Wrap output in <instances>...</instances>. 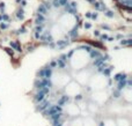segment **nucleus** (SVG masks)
<instances>
[{
	"instance_id": "nucleus-11",
	"label": "nucleus",
	"mask_w": 132,
	"mask_h": 126,
	"mask_svg": "<svg viewBox=\"0 0 132 126\" xmlns=\"http://www.w3.org/2000/svg\"><path fill=\"white\" fill-rule=\"evenodd\" d=\"M111 68H112V67H108V68L105 67V68H103L102 73L104 74L105 76H109V75H110V73H111Z\"/></svg>"
},
{
	"instance_id": "nucleus-9",
	"label": "nucleus",
	"mask_w": 132,
	"mask_h": 126,
	"mask_svg": "<svg viewBox=\"0 0 132 126\" xmlns=\"http://www.w3.org/2000/svg\"><path fill=\"white\" fill-rule=\"evenodd\" d=\"M11 48L13 49V50H16L18 52H21V51H22V50H21V48L19 46V44L18 43H14V42H11Z\"/></svg>"
},
{
	"instance_id": "nucleus-21",
	"label": "nucleus",
	"mask_w": 132,
	"mask_h": 126,
	"mask_svg": "<svg viewBox=\"0 0 132 126\" xmlns=\"http://www.w3.org/2000/svg\"><path fill=\"white\" fill-rule=\"evenodd\" d=\"M101 38H102V39H107L108 36H107V35H102V37H101Z\"/></svg>"
},
{
	"instance_id": "nucleus-13",
	"label": "nucleus",
	"mask_w": 132,
	"mask_h": 126,
	"mask_svg": "<svg viewBox=\"0 0 132 126\" xmlns=\"http://www.w3.org/2000/svg\"><path fill=\"white\" fill-rule=\"evenodd\" d=\"M112 95H114V97H115V98H119V97H121V90H118V89L114 90V93H112Z\"/></svg>"
},
{
	"instance_id": "nucleus-10",
	"label": "nucleus",
	"mask_w": 132,
	"mask_h": 126,
	"mask_svg": "<svg viewBox=\"0 0 132 126\" xmlns=\"http://www.w3.org/2000/svg\"><path fill=\"white\" fill-rule=\"evenodd\" d=\"M57 66L59 67V68H65L66 67V61H64V60H62V59H58L57 60Z\"/></svg>"
},
{
	"instance_id": "nucleus-5",
	"label": "nucleus",
	"mask_w": 132,
	"mask_h": 126,
	"mask_svg": "<svg viewBox=\"0 0 132 126\" xmlns=\"http://www.w3.org/2000/svg\"><path fill=\"white\" fill-rule=\"evenodd\" d=\"M44 97H45V95L43 94V93H41L38 90V93H37L36 95H35V97H34V100H35V102H37V103H39V102H42L44 100Z\"/></svg>"
},
{
	"instance_id": "nucleus-17",
	"label": "nucleus",
	"mask_w": 132,
	"mask_h": 126,
	"mask_svg": "<svg viewBox=\"0 0 132 126\" xmlns=\"http://www.w3.org/2000/svg\"><path fill=\"white\" fill-rule=\"evenodd\" d=\"M49 67H51V68H53V67H57V61H51L50 62V66Z\"/></svg>"
},
{
	"instance_id": "nucleus-14",
	"label": "nucleus",
	"mask_w": 132,
	"mask_h": 126,
	"mask_svg": "<svg viewBox=\"0 0 132 126\" xmlns=\"http://www.w3.org/2000/svg\"><path fill=\"white\" fill-rule=\"evenodd\" d=\"M5 51H6V53H7L8 56H11V57H13V56H14V51H13V49L7 48V49H5Z\"/></svg>"
},
{
	"instance_id": "nucleus-12",
	"label": "nucleus",
	"mask_w": 132,
	"mask_h": 126,
	"mask_svg": "<svg viewBox=\"0 0 132 126\" xmlns=\"http://www.w3.org/2000/svg\"><path fill=\"white\" fill-rule=\"evenodd\" d=\"M38 90L41 93H43L44 95H46V94H49V93H50V88H49V87H42L41 89H38Z\"/></svg>"
},
{
	"instance_id": "nucleus-18",
	"label": "nucleus",
	"mask_w": 132,
	"mask_h": 126,
	"mask_svg": "<svg viewBox=\"0 0 132 126\" xmlns=\"http://www.w3.org/2000/svg\"><path fill=\"white\" fill-rule=\"evenodd\" d=\"M82 98H84V96H82V95H77V96L74 97L75 101H80V100H82Z\"/></svg>"
},
{
	"instance_id": "nucleus-16",
	"label": "nucleus",
	"mask_w": 132,
	"mask_h": 126,
	"mask_svg": "<svg viewBox=\"0 0 132 126\" xmlns=\"http://www.w3.org/2000/svg\"><path fill=\"white\" fill-rule=\"evenodd\" d=\"M59 59H62V60H64V61H66V60H67L68 58H67V56H66L65 53H63V55L60 56V58H59Z\"/></svg>"
},
{
	"instance_id": "nucleus-4",
	"label": "nucleus",
	"mask_w": 132,
	"mask_h": 126,
	"mask_svg": "<svg viewBox=\"0 0 132 126\" xmlns=\"http://www.w3.org/2000/svg\"><path fill=\"white\" fill-rule=\"evenodd\" d=\"M89 56H90V58L92 59H96V58H98V57H101V53H100V51L98 50H96V49H92L90 51H89Z\"/></svg>"
},
{
	"instance_id": "nucleus-3",
	"label": "nucleus",
	"mask_w": 132,
	"mask_h": 126,
	"mask_svg": "<svg viewBox=\"0 0 132 126\" xmlns=\"http://www.w3.org/2000/svg\"><path fill=\"white\" fill-rule=\"evenodd\" d=\"M50 105H51V104L49 103V101L43 100L42 102H39V105H38V108H37V110H38V111H44L45 109H48Z\"/></svg>"
},
{
	"instance_id": "nucleus-20",
	"label": "nucleus",
	"mask_w": 132,
	"mask_h": 126,
	"mask_svg": "<svg viewBox=\"0 0 132 126\" xmlns=\"http://www.w3.org/2000/svg\"><path fill=\"white\" fill-rule=\"evenodd\" d=\"M85 28H87V29L90 28V24H89V23H86V24H85Z\"/></svg>"
},
{
	"instance_id": "nucleus-19",
	"label": "nucleus",
	"mask_w": 132,
	"mask_h": 126,
	"mask_svg": "<svg viewBox=\"0 0 132 126\" xmlns=\"http://www.w3.org/2000/svg\"><path fill=\"white\" fill-rule=\"evenodd\" d=\"M52 126H63V124H62L60 122H53Z\"/></svg>"
},
{
	"instance_id": "nucleus-15",
	"label": "nucleus",
	"mask_w": 132,
	"mask_h": 126,
	"mask_svg": "<svg viewBox=\"0 0 132 126\" xmlns=\"http://www.w3.org/2000/svg\"><path fill=\"white\" fill-rule=\"evenodd\" d=\"M131 43H132L131 39H124V41L121 42L122 45H131Z\"/></svg>"
},
{
	"instance_id": "nucleus-1",
	"label": "nucleus",
	"mask_w": 132,
	"mask_h": 126,
	"mask_svg": "<svg viewBox=\"0 0 132 126\" xmlns=\"http://www.w3.org/2000/svg\"><path fill=\"white\" fill-rule=\"evenodd\" d=\"M116 5L119 7L121 9L125 11L126 13L130 14L131 9H132V0H115Z\"/></svg>"
},
{
	"instance_id": "nucleus-8",
	"label": "nucleus",
	"mask_w": 132,
	"mask_h": 126,
	"mask_svg": "<svg viewBox=\"0 0 132 126\" xmlns=\"http://www.w3.org/2000/svg\"><path fill=\"white\" fill-rule=\"evenodd\" d=\"M68 101H70V97H68V96H62L59 100H58V105L63 106L65 103H67Z\"/></svg>"
},
{
	"instance_id": "nucleus-7",
	"label": "nucleus",
	"mask_w": 132,
	"mask_h": 126,
	"mask_svg": "<svg viewBox=\"0 0 132 126\" xmlns=\"http://www.w3.org/2000/svg\"><path fill=\"white\" fill-rule=\"evenodd\" d=\"M117 89L118 90H123V89H125V87H126V79L125 80H121V81H117Z\"/></svg>"
},
{
	"instance_id": "nucleus-6",
	"label": "nucleus",
	"mask_w": 132,
	"mask_h": 126,
	"mask_svg": "<svg viewBox=\"0 0 132 126\" xmlns=\"http://www.w3.org/2000/svg\"><path fill=\"white\" fill-rule=\"evenodd\" d=\"M125 79H128V75L125 73H118L114 76L115 81H121V80H125Z\"/></svg>"
},
{
	"instance_id": "nucleus-2",
	"label": "nucleus",
	"mask_w": 132,
	"mask_h": 126,
	"mask_svg": "<svg viewBox=\"0 0 132 126\" xmlns=\"http://www.w3.org/2000/svg\"><path fill=\"white\" fill-rule=\"evenodd\" d=\"M37 75L39 76V79H43V78L50 79L51 75H52V68H51V67H46V68L41 69V71H38Z\"/></svg>"
}]
</instances>
